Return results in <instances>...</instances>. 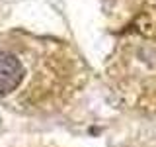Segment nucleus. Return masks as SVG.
<instances>
[{"instance_id":"nucleus-1","label":"nucleus","mask_w":156,"mask_h":147,"mask_svg":"<svg viewBox=\"0 0 156 147\" xmlns=\"http://www.w3.org/2000/svg\"><path fill=\"white\" fill-rule=\"evenodd\" d=\"M27 75L26 61L18 49V41L10 39L0 47V96H8L22 86Z\"/></svg>"}]
</instances>
